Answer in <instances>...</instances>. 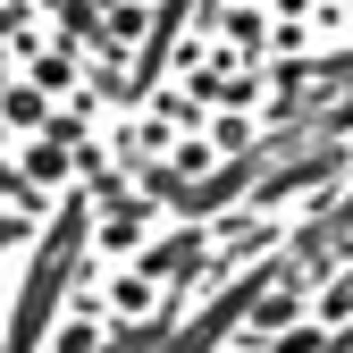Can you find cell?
I'll return each mask as SVG.
<instances>
[{
    "label": "cell",
    "instance_id": "obj_1",
    "mask_svg": "<svg viewBox=\"0 0 353 353\" xmlns=\"http://www.w3.org/2000/svg\"><path fill=\"white\" fill-rule=\"evenodd\" d=\"M84 252H93V194H68L42 228L26 278H17V303H9V328H0V353H51V328H59V303L76 294L84 278Z\"/></svg>",
    "mask_w": 353,
    "mask_h": 353
},
{
    "label": "cell",
    "instance_id": "obj_2",
    "mask_svg": "<svg viewBox=\"0 0 353 353\" xmlns=\"http://www.w3.org/2000/svg\"><path fill=\"white\" fill-rule=\"evenodd\" d=\"M143 228H152V202H143V194H118V202H110V219L93 228V244H101V252H135V244H143Z\"/></svg>",
    "mask_w": 353,
    "mask_h": 353
},
{
    "label": "cell",
    "instance_id": "obj_3",
    "mask_svg": "<svg viewBox=\"0 0 353 353\" xmlns=\"http://www.w3.org/2000/svg\"><path fill=\"white\" fill-rule=\"evenodd\" d=\"M26 176H34V185H59V176H76V152L51 143V135H34L26 143Z\"/></svg>",
    "mask_w": 353,
    "mask_h": 353
},
{
    "label": "cell",
    "instance_id": "obj_4",
    "mask_svg": "<svg viewBox=\"0 0 353 353\" xmlns=\"http://www.w3.org/2000/svg\"><path fill=\"white\" fill-rule=\"evenodd\" d=\"M42 228H51L42 210H0V252H17V244H42Z\"/></svg>",
    "mask_w": 353,
    "mask_h": 353
},
{
    "label": "cell",
    "instance_id": "obj_5",
    "mask_svg": "<svg viewBox=\"0 0 353 353\" xmlns=\"http://www.w3.org/2000/svg\"><path fill=\"white\" fill-rule=\"evenodd\" d=\"M9 84H17V76H9V59H0V93H9Z\"/></svg>",
    "mask_w": 353,
    "mask_h": 353
},
{
    "label": "cell",
    "instance_id": "obj_6",
    "mask_svg": "<svg viewBox=\"0 0 353 353\" xmlns=\"http://www.w3.org/2000/svg\"><path fill=\"white\" fill-rule=\"evenodd\" d=\"M0 143H9V118H0Z\"/></svg>",
    "mask_w": 353,
    "mask_h": 353
},
{
    "label": "cell",
    "instance_id": "obj_7",
    "mask_svg": "<svg viewBox=\"0 0 353 353\" xmlns=\"http://www.w3.org/2000/svg\"><path fill=\"white\" fill-rule=\"evenodd\" d=\"M228 353H236V345H228Z\"/></svg>",
    "mask_w": 353,
    "mask_h": 353
}]
</instances>
